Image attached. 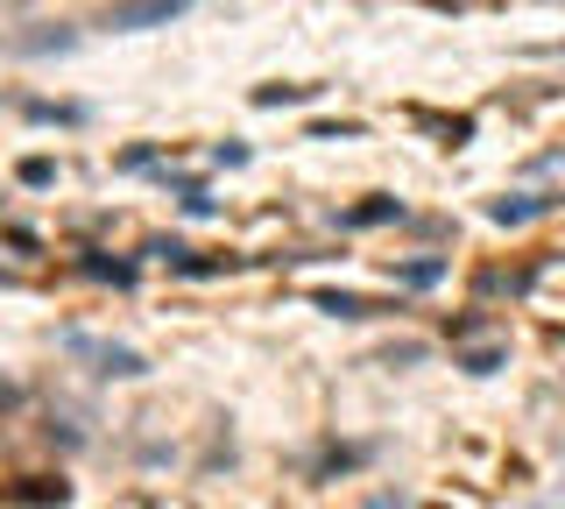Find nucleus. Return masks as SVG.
<instances>
[{
    "label": "nucleus",
    "instance_id": "obj_8",
    "mask_svg": "<svg viewBox=\"0 0 565 509\" xmlns=\"http://www.w3.org/2000/svg\"><path fill=\"white\" fill-rule=\"evenodd\" d=\"M14 502H64V481H35V488H14Z\"/></svg>",
    "mask_w": 565,
    "mask_h": 509
},
{
    "label": "nucleus",
    "instance_id": "obj_1",
    "mask_svg": "<svg viewBox=\"0 0 565 509\" xmlns=\"http://www.w3.org/2000/svg\"><path fill=\"white\" fill-rule=\"evenodd\" d=\"M64 354L93 361L99 375H114V382H135V375H149V361H141L135 347H114V340H85V332H64Z\"/></svg>",
    "mask_w": 565,
    "mask_h": 509
},
{
    "label": "nucleus",
    "instance_id": "obj_2",
    "mask_svg": "<svg viewBox=\"0 0 565 509\" xmlns=\"http://www.w3.org/2000/svg\"><path fill=\"white\" fill-rule=\"evenodd\" d=\"M191 0H114V8L99 14V29H163L170 14H184Z\"/></svg>",
    "mask_w": 565,
    "mask_h": 509
},
{
    "label": "nucleus",
    "instance_id": "obj_6",
    "mask_svg": "<svg viewBox=\"0 0 565 509\" xmlns=\"http://www.w3.org/2000/svg\"><path fill=\"white\" fill-rule=\"evenodd\" d=\"M403 284H411V290H424V284H438V276H446V262H438V255H424V262H403Z\"/></svg>",
    "mask_w": 565,
    "mask_h": 509
},
{
    "label": "nucleus",
    "instance_id": "obj_7",
    "mask_svg": "<svg viewBox=\"0 0 565 509\" xmlns=\"http://www.w3.org/2000/svg\"><path fill=\"white\" fill-rule=\"evenodd\" d=\"M382 220H403V205L396 199H375V205H361V213H347V226H382Z\"/></svg>",
    "mask_w": 565,
    "mask_h": 509
},
{
    "label": "nucleus",
    "instance_id": "obj_3",
    "mask_svg": "<svg viewBox=\"0 0 565 509\" xmlns=\"http://www.w3.org/2000/svg\"><path fill=\"white\" fill-rule=\"evenodd\" d=\"M552 205H558L552 191H516V199H494V205H488V220H494V226H523V220H544Z\"/></svg>",
    "mask_w": 565,
    "mask_h": 509
},
{
    "label": "nucleus",
    "instance_id": "obj_4",
    "mask_svg": "<svg viewBox=\"0 0 565 509\" xmlns=\"http://www.w3.org/2000/svg\"><path fill=\"white\" fill-rule=\"evenodd\" d=\"M311 305L326 311V319H375V311H382V305H367V297H353V290H318Z\"/></svg>",
    "mask_w": 565,
    "mask_h": 509
},
{
    "label": "nucleus",
    "instance_id": "obj_5",
    "mask_svg": "<svg viewBox=\"0 0 565 509\" xmlns=\"http://www.w3.org/2000/svg\"><path fill=\"white\" fill-rule=\"evenodd\" d=\"M311 93H318V85H262V93H255V107H305Z\"/></svg>",
    "mask_w": 565,
    "mask_h": 509
},
{
    "label": "nucleus",
    "instance_id": "obj_9",
    "mask_svg": "<svg viewBox=\"0 0 565 509\" xmlns=\"http://www.w3.org/2000/svg\"><path fill=\"white\" fill-rule=\"evenodd\" d=\"M50 178H57V163H50V156H29V163H22V184H50Z\"/></svg>",
    "mask_w": 565,
    "mask_h": 509
}]
</instances>
